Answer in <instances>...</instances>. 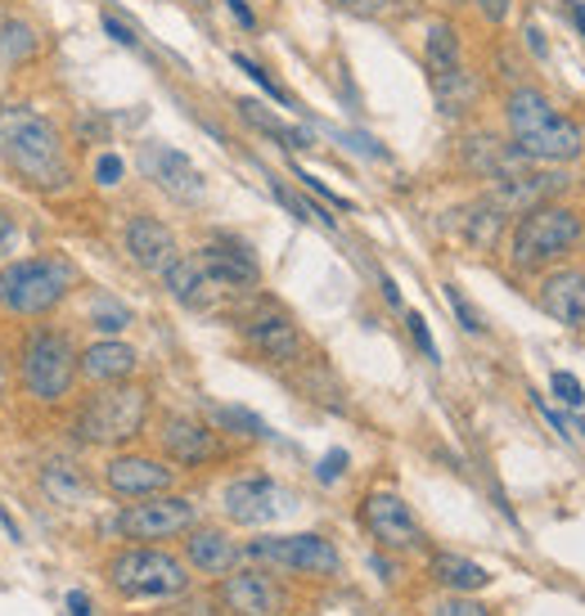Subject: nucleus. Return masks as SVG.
Returning a JSON list of instances; mask_svg holds the SVG:
<instances>
[{"label": "nucleus", "mask_w": 585, "mask_h": 616, "mask_svg": "<svg viewBox=\"0 0 585 616\" xmlns=\"http://www.w3.org/2000/svg\"><path fill=\"white\" fill-rule=\"evenodd\" d=\"M104 32H108L113 41H122V45H136V41H140V36H136L132 28H126V23H117L113 14H104Z\"/></svg>", "instance_id": "obj_42"}, {"label": "nucleus", "mask_w": 585, "mask_h": 616, "mask_svg": "<svg viewBox=\"0 0 585 616\" xmlns=\"http://www.w3.org/2000/svg\"><path fill=\"white\" fill-rule=\"evenodd\" d=\"M122 171H126V163H122L117 154H104V158L95 163V180H100V185H117Z\"/></svg>", "instance_id": "obj_40"}, {"label": "nucleus", "mask_w": 585, "mask_h": 616, "mask_svg": "<svg viewBox=\"0 0 585 616\" xmlns=\"http://www.w3.org/2000/svg\"><path fill=\"white\" fill-rule=\"evenodd\" d=\"M41 487L54 495V500H63V504H77L82 495H86V482H82V472L73 468V463H45L41 468Z\"/></svg>", "instance_id": "obj_28"}, {"label": "nucleus", "mask_w": 585, "mask_h": 616, "mask_svg": "<svg viewBox=\"0 0 585 616\" xmlns=\"http://www.w3.org/2000/svg\"><path fill=\"white\" fill-rule=\"evenodd\" d=\"M221 603L234 616H284L289 607L284 589L257 567H234L230 576H221Z\"/></svg>", "instance_id": "obj_14"}, {"label": "nucleus", "mask_w": 585, "mask_h": 616, "mask_svg": "<svg viewBox=\"0 0 585 616\" xmlns=\"http://www.w3.org/2000/svg\"><path fill=\"white\" fill-rule=\"evenodd\" d=\"M126 324H132L126 306H113V302H100V306H95V328H100V333H122Z\"/></svg>", "instance_id": "obj_34"}, {"label": "nucleus", "mask_w": 585, "mask_h": 616, "mask_svg": "<svg viewBox=\"0 0 585 616\" xmlns=\"http://www.w3.org/2000/svg\"><path fill=\"white\" fill-rule=\"evenodd\" d=\"M243 550L221 531V526H194L185 540V563L203 576H230L239 567Z\"/></svg>", "instance_id": "obj_20"}, {"label": "nucleus", "mask_w": 585, "mask_h": 616, "mask_svg": "<svg viewBox=\"0 0 585 616\" xmlns=\"http://www.w3.org/2000/svg\"><path fill=\"white\" fill-rule=\"evenodd\" d=\"M446 302H450V311H455V320H460L464 324V333H482L487 324H482V315L473 311V302L460 293V289H455V284H446Z\"/></svg>", "instance_id": "obj_32"}, {"label": "nucleus", "mask_w": 585, "mask_h": 616, "mask_svg": "<svg viewBox=\"0 0 585 616\" xmlns=\"http://www.w3.org/2000/svg\"><path fill=\"white\" fill-rule=\"evenodd\" d=\"M36 32L28 28V23H19V19H10V23H0V59H10V63H23V59H32L36 54Z\"/></svg>", "instance_id": "obj_29"}, {"label": "nucleus", "mask_w": 585, "mask_h": 616, "mask_svg": "<svg viewBox=\"0 0 585 616\" xmlns=\"http://www.w3.org/2000/svg\"><path fill=\"white\" fill-rule=\"evenodd\" d=\"M572 19H576V28H581V36H585V0H572Z\"/></svg>", "instance_id": "obj_46"}, {"label": "nucleus", "mask_w": 585, "mask_h": 616, "mask_svg": "<svg viewBox=\"0 0 585 616\" xmlns=\"http://www.w3.org/2000/svg\"><path fill=\"white\" fill-rule=\"evenodd\" d=\"M554 396H558L563 405H572V409L585 405V387H581L572 374H554Z\"/></svg>", "instance_id": "obj_36"}, {"label": "nucleus", "mask_w": 585, "mask_h": 616, "mask_svg": "<svg viewBox=\"0 0 585 616\" xmlns=\"http://www.w3.org/2000/svg\"><path fill=\"white\" fill-rule=\"evenodd\" d=\"M104 576L122 598H176L189 589L185 563L167 550H154V544H136V550L113 554Z\"/></svg>", "instance_id": "obj_7"}, {"label": "nucleus", "mask_w": 585, "mask_h": 616, "mask_svg": "<svg viewBox=\"0 0 585 616\" xmlns=\"http://www.w3.org/2000/svg\"><path fill=\"white\" fill-rule=\"evenodd\" d=\"M432 581L450 594H478L491 585V572L478 567L473 558H460V554H437L432 558Z\"/></svg>", "instance_id": "obj_25"}, {"label": "nucleus", "mask_w": 585, "mask_h": 616, "mask_svg": "<svg viewBox=\"0 0 585 616\" xmlns=\"http://www.w3.org/2000/svg\"><path fill=\"white\" fill-rule=\"evenodd\" d=\"M6 383H10V365H6V356H0V400H6Z\"/></svg>", "instance_id": "obj_49"}, {"label": "nucleus", "mask_w": 585, "mask_h": 616, "mask_svg": "<svg viewBox=\"0 0 585 616\" xmlns=\"http://www.w3.org/2000/svg\"><path fill=\"white\" fill-rule=\"evenodd\" d=\"M234 67H243V73H248V77H252L257 86H262V91H267L271 100H280L284 108H293V100H289V91H284V86H280V82H275V77L267 73V67H262V63H252V59H243V54H234Z\"/></svg>", "instance_id": "obj_31"}, {"label": "nucleus", "mask_w": 585, "mask_h": 616, "mask_svg": "<svg viewBox=\"0 0 585 616\" xmlns=\"http://www.w3.org/2000/svg\"><path fill=\"white\" fill-rule=\"evenodd\" d=\"M77 289V265L69 257H23L0 270V311L6 315H50Z\"/></svg>", "instance_id": "obj_3"}, {"label": "nucleus", "mask_w": 585, "mask_h": 616, "mask_svg": "<svg viewBox=\"0 0 585 616\" xmlns=\"http://www.w3.org/2000/svg\"><path fill=\"white\" fill-rule=\"evenodd\" d=\"M0 158L32 189H63L73 180V163H69V149H63L59 126L28 104L0 108Z\"/></svg>", "instance_id": "obj_1"}, {"label": "nucleus", "mask_w": 585, "mask_h": 616, "mask_svg": "<svg viewBox=\"0 0 585 616\" xmlns=\"http://www.w3.org/2000/svg\"><path fill=\"white\" fill-rule=\"evenodd\" d=\"M126 257H132L145 275H167L171 270V261L180 257V248H176V234L158 221V217H132L126 221Z\"/></svg>", "instance_id": "obj_17"}, {"label": "nucleus", "mask_w": 585, "mask_h": 616, "mask_svg": "<svg viewBox=\"0 0 585 616\" xmlns=\"http://www.w3.org/2000/svg\"><path fill=\"white\" fill-rule=\"evenodd\" d=\"M158 441H163L167 459L180 463V468H199V463H212L221 455L217 432L194 415H163L158 419Z\"/></svg>", "instance_id": "obj_15"}, {"label": "nucleus", "mask_w": 585, "mask_h": 616, "mask_svg": "<svg viewBox=\"0 0 585 616\" xmlns=\"http://www.w3.org/2000/svg\"><path fill=\"white\" fill-rule=\"evenodd\" d=\"M243 554L252 563H267V567H280V572H297V576H338L343 572L338 550L324 535H315V531H302V535H257V540H248Z\"/></svg>", "instance_id": "obj_8"}, {"label": "nucleus", "mask_w": 585, "mask_h": 616, "mask_svg": "<svg viewBox=\"0 0 585 616\" xmlns=\"http://www.w3.org/2000/svg\"><path fill=\"white\" fill-rule=\"evenodd\" d=\"M217 424L230 428V432H239V437H252V441L271 437V428L257 419V415H248V409H239V405H221V409H217Z\"/></svg>", "instance_id": "obj_30"}, {"label": "nucleus", "mask_w": 585, "mask_h": 616, "mask_svg": "<svg viewBox=\"0 0 585 616\" xmlns=\"http://www.w3.org/2000/svg\"><path fill=\"white\" fill-rule=\"evenodd\" d=\"M199 526V504L185 500V495H149V500H136L117 513V531L126 540H176V535H189Z\"/></svg>", "instance_id": "obj_9"}, {"label": "nucleus", "mask_w": 585, "mask_h": 616, "mask_svg": "<svg viewBox=\"0 0 585 616\" xmlns=\"http://www.w3.org/2000/svg\"><path fill=\"white\" fill-rule=\"evenodd\" d=\"M469 6H478V14H482L487 23H504L509 10H513V0H469Z\"/></svg>", "instance_id": "obj_41"}, {"label": "nucleus", "mask_w": 585, "mask_h": 616, "mask_svg": "<svg viewBox=\"0 0 585 616\" xmlns=\"http://www.w3.org/2000/svg\"><path fill=\"white\" fill-rule=\"evenodd\" d=\"M361 522H365V531L383 544V550L415 554V550H424V544H428L419 518L410 513V504L397 491H369L365 504H361Z\"/></svg>", "instance_id": "obj_10"}, {"label": "nucleus", "mask_w": 585, "mask_h": 616, "mask_svg": "<svg viewBox=\"0 0 585 616\" xmlns=\"http://www.w3.org/2000/svg\"><path fill=\"white\" fill-rule=\"evenodd\" d=\"M226 6H230V14H234V19L243 23V28H257V14H252V10L243 6V0H226Z\"/></svg>", "instance_id": "obj_44"}, {"label": "nucleus", "mask_w": 585, "mask_h": 616, "mask_svg": "<svg viewBox=\"0 0 585 616\" xmlns=\"http://www.w3.org/2000/svg\"><path fill=\"white\" fill-rule=\"evenodd\" d=\"M19 239V230H14V217L6 212V208H0V257H6L10 252V243Z\"/></svg>", "instance_id": "obj_43"}, {"label": "nucleus", "mask_w": 585, "mask_h": 616, "mask_svg": "<svg viewBox=\"0 0 585 616\" xmlns=\"http://www.w3.org/2000/svg\"><path fill=\"white\" fill-rule=\"evenodd\" d=\"M221 500H226V518L239 522V526H267V522H275L284 513V491L267 472L234 477Z\"/></svg>", "instance_id": "obj_13"}, {"label": "nucleus", "mask_w": 585, "mask_h": 616, "mask_svg": "<svg viewBox=\"0 0 585 616\" xmlns=\"http://www.w3.org/2000/svg\"><path fill=\"white\" fill-rule=\"evenodd\" d=\"M69 612H73V616H91V598H86L82 589H73V594H69Z\"/></svg>", "instance_id": "obj_45"}, {"label": "nucleus", "mask_w": 585, "mask_h": 616, "mask_svg": "<svg viewBox=\"0 0 585 616\" xmlns=\"http://www.w3.org/2000/svg\"><path fill=\"white\" fill-rule=\"evenodd\" d=\"M527 45H532V50L545 59V41H541V32H536V28H527Z\"/></svg>", "instance_id": "obj_47"}, {"label": "nucleus", "mask_w": 585, "mask_h": 616, "mask_svg": "<svg viewBox=\"0 0 585 616\" xmlns=\"http://www.w3.org/2000/svg\"><path fill=\"white\" fill-rule=\"evenodd\" d=\"M585 234L581 212L558 208V202H541V208H527L513 226V265L518 270H545L554 261H563Z\"/></svg>", "instance_id": "obj_6"}, {"label": "nucleus", "mask_w": 585, "mask_h": 616, "mask_svg": "<svg viewBox=\"0 0 585 616\" xmlns=\"http://www.w3.org/2000/svg\"><path fill=\"white\" fill-rule=\"evenodd\" d=\"M136 365H140L136 347H132V342H122V337H100V342H91L86 352H77L82 378H86V383H100V387L126 383V378L136 374Z\"/></svg>", "instance_id": "obj_19"}, {"label": "nucleus", "mask_w": 585, "mask_h": 616, "mask_svg": "<svg viewBox=\"0 0 585 616\" xmlns=\"http://www.w3.org/2000/svg\"><path fill=\"white\" fill-rule=\"evenodd\" d=\"M140 163H145L149 180H158V185H163L171 198H180V202H194V198L203 194V171L194 167L180 149H171V145H145Z\"/></svg>", "instance_id": "obj_18"}, {"label": "nucleus", "mask_w": 585, "mask_h": 616, "mask_svg": "<svg viewBox=\"0 0 585 616\" xmlns=\"http://www.w3.org/2000/svg\"><path fill=\"white\" fill-rule=\"evenodd\" d=\"M504 221H509V212L500 208V202H495L491 194H482V198L473 202V208H464V212H460V230H464V239H469L473 248H482V252L500 239Z\"/></svg>", "instance_id": "obj_26"}, {"label": "nucleus", "mask_w": 585, "mask_h": 616, "mask_svg": "<svg viewBox=\"0 0 585 616\" xmlns=\"http://www.w3.org/2000/svg\"><path fill=\"white\" fill-rule=\"evenodd\" d=\"M406 324H410V333H415V342H419V352H424L428 361H437V342H432V333H428V320H424L419 311H410Z\"/></svg>", "instance_id": "obj_37"}, {"label": "nucleus", "mask_w": 585, "mask_h": 616, "mask_svg": "<svg viewBox=\"0 0 585 616\" xmlns=\"http://www.w3.org/2000/svg\"><path fill=\"white\" fill-rule=\"evenodd\" d=\"M163 284H167V293L180 302V306H189V311H203V306H212V284H208V275L199 270V261L194 257H176L171 261V270L163 275Z\"/></svg>", "instance_id": "obj_24"}, {"label": "nucleus", "mask_w": 585, "mask_h": 616, "mask_svg": "<svg viewBox=\"0 0 585 616\" xmlns=\"http://www.w3.org/2000/svg\"><path fill=\"white\" fill-rule=\"evenodd\" d=\"M513 149L527 163H572L581 158V126L554 113V104L536 86H518L504 104Z\"/></svg>", "instance_id": "obj_2"}, {"label": "nucleus", "mask_w": 585, "mask_h": 616, "mask_svg": "<svg viewBox=\"0 0 585 616\" xmlns=\"http://www.w3.org/2000/svg\"><path fill=\"white\" fill-rule=\"evenodd\" d=\"M432 616H491V607H482V603L469 598V594H450V598H441V603L432 607Z\"/></svg>", "instance_id": "obj_33"}, {"label": "nucleus", "mask_w": 585, "mask_h": 616, "mask_svg": "<svg viewBox=\"0 0 585 616\" xmlns=\"http://www.w3.org/2000/svg\"><path fill=\"white\" fill-rule=\"evenodd\" d=\"M334 6L347 10V14H356V19H378L387 10V0H334Z\"/></svg>", "instance_id": "obj_39"}, {"label": "nucleus", "mask_w": 585, "mask_h": 616, "mask_svg": "<svg viewBox=\"0 0 585 616\" xmlns=\"http://www.w3.org/2000/svg\"><path fill=\"white\" fill-rule=\"evenodd\" d=\"M424 63H428V77L432 86L450 82L464 73V59H460V36H455L450 23H428V36H424Z\"/></svg>", "instance_id": "obj_23"}, {"label": "nucleus", "mask_w": 585, "mask_h": 616, "mask_svg": "<svg viewBox=\"0 0 585 616\" xmlns=\"http://www.w3.org/2000/svg\"><path fill=\"white\" fill-rule=\"evenodd\" d=\"M171 482H176V468L154 455H113L104 463V487L117 500H149L171 491Z\"/></svg>", "instance_id": "obj_11"}, {"label": "nucleus", "mask_w": 585, "mask_h": 616, "mask_svg": "<svg viewBox=\"0 0 585 616\" xmlns=\"http://www.w3.org/2000/svg\"><path fill=\"white\" fill-rule=\"evenodd\" d=\"M243 337H248V347L257 356H267L275 365H293L302 356V333H297V324L284 311H275V306L252 311L243 320Z\"/></svg>", "instance_id": "obj_16"}, {"label": "nucleus", "mask_w": 585, "mask_h": 616, "mask_svg": "<svg viewBox=\"0 0 585 616\" xmlns=\"http://www.w3.org/2000/svg\"><path fill=\"white\" fill-rule=\"evenodd\" d=\"M558 189H563V176H554V171H532V167H527V171H518V176H509V180H495L491 198L500 202L509 217H523L527 208H541V202H550Z\"/></svg>", "instance_id": "obj_22"}, {"label": "nucleus", "mask_w": 585, "mask_h": 616, "mask_svg": "<svg viewBox=\"0 0 585 616\" xmlns=\"http://www.w3.org/2000/svg\"><path fill=\"white\" fill-rule=\"evenodd\" d=\"M383 297H387V302H393V306L401 302V293H397V284H393V280H383Z\"/></svg>", "instance_id": "obj_48"}, {"label": "nucleus", "mask_w": 585, "mask_h": 616, "mask_svg": "<svg viewBox=\"0 0 585 616\" xmlns=\"http://www.w3.org/2000/svg\"><path fill=\"white\" fill-rule=\"evenodd\" d=\"M77 347L69 342V333L59 328H32L19 347V378H23V391L41 405H59L69 400L73 383H77Z\"/></svg>", "instance_id": "obj_5"}, {"label": "nucleus", "mask_w": 585, "mask_h": 616, "mask_svg": "<svg viewBox=\"0 0 585 616\" xmlns=\"http://www.w3.org/2000/svg\"><path fill=\"white\" fill-rule=\"evenodd\" d=\"M239 117L243 122H252L257 130H267V135H275L280 145H289V149H311V135L306 130H297V126H284L280 117H271L257 100H239Z\"/></svg>", "instance_id": "obj_27"}, {"label": "nucleus", "mask_w": 585, "mask_h": 616, "mask_svg": "<svg viewBox=\"0 0 585 616\" xmlns=\"http://www.w3.org/2000/svg\"><path fill=\"white\" fill-rule=\"evenodd\" d=\"M297 180H302V189H311V194H320L324 202H330V208H338V212H352V202L343 198V194H334L330 185H324V180H315L311 171H297Z\"/></svg>", "instance_id": "obj_35"}, {"label": "nucleus", "mask_w": 585, "mask_h": 616, "mask_svg": "<svg viewBox=\"0 0 585 616\" xmlns=\"http://www.w3.org/2000/svg\"><path fill=\"white\" fill-rule=\"evenodd\" d=\"M541 311L567 328L585 324V270H550L541 280Z\"/></svg>", "instance_id": "obj_21"}, {"label": "nucleus", "mask_w": 585, "mask_h": 616, "mask_svg": "<svg viewBox=\"0 0 585 616\" xmlns=\"http://www.w3.org/2000/svg\"><path fill=\"white\" fill-rule=\"evenodd\" d=\"M149 424V391L136 383H108L100 387L73 419V432L86 446H126Z\"/></svg>", "instance_id": "obj_4"}, {"label": "nucleus", "mask_w": 585, "mask_h": 616, "mask_svg": "<svg viewBox=\"0 0 585 616\" xmlns=\"http://www.w3.org/2000/svg\"><path fill=\"white\" fill-rule=\"evenodd\" d=\"M343 468H347V450H330V455H324V459H320V468H315V477H320V482H324V487H330V482H338V477H343Z\"/></svg>", "instance_id": "obj_38"}, {"label": "nucleus", "mask_w": 585, "mask_h": 616, "mask_svg": "<svg viewBox=\"0 0 585 616\" xmlns=\"http://www.w3.org/2000/svg\"><path fill=\"white\" fill-rule=\"evenodd\" d=\"M194 261H199V270L208 275L212 293H248V289L262 284V265H257V257L243 243H230V239L203 243L194 252Z\"/></svg>", "instance_id": "obj_12"}]
</instances>
